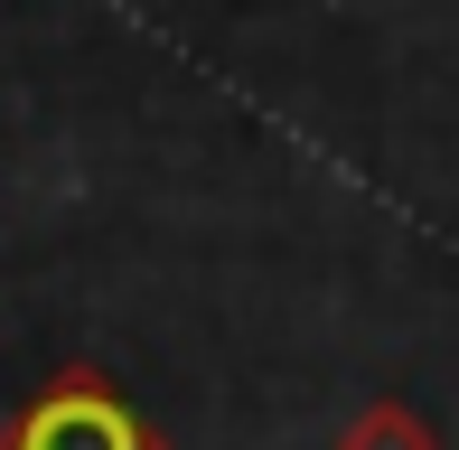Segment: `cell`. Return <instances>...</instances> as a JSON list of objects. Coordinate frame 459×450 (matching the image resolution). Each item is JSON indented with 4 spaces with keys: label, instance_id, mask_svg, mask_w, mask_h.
Returning <instances> with one entry per match:
<instances>
[{
    "label": "cell",
    "instance_id": "6da1fadb",
    "mask_svg": "<svg viewBox=\"0 0 459 450\" xmlns=\"http://www.w3.org/2000/svg\"><path fill=\"white\" fill-rule=\"evenodd\" d=\"M0 450H169V441H160L94 366H66V376H48L0 422Z\"/></svg>",
    "mask_w": 459,
    "mask_h": 450
},
{
    "label": "cell",
    "instance_id": "7a4b0ae2",
    "mask_svg": "<svg viewBox=\"0 0 459 450\" xmlns=\"http://www.w3.org/2000/svg\"><path fill=\"white\" fill-rule=\"evenodd\" d=\"M328 450H441V432H431L403 394H375V403H357V413L338 422V441H328Z\"/></svg>",
    "mask_w": 459,
    "mask_h": 450
}]
</instances>
